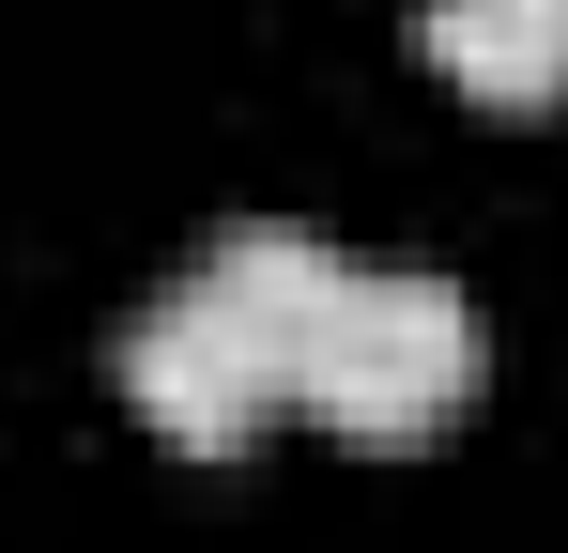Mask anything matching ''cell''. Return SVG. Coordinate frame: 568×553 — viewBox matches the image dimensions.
<instances>
[{
  "mask_svg": "<svg viewBox=\"0 0 568 553\" xmlns=\"http://www.w3.org/2000/svg\"><path fill=\"white\" fill-rule=\"evenodd\" d=\"M323 276H338L323 231L231 215V231L123 323V400H139L170 446L231 461L262 415H292V354H307V323H323Z\"/></svg>",
  "mask_w": 568,
  "mask_h": 553,
  "instance_id": "obj_1",
  "label": "cell"
},
{
  "mask_svg": "<svg viewBox=\"0 0 568 553\" xmlns=\"http://www.w3.org/2000/svg\"><path fill=\"white\" fill-rule=\"evenodd\" d=\"M476 369H491V323H476L462 276L338 262L307 354H292V415H323V431H354V446H415V431H446L476 400Z\"/></svg>",
  "mask_w": 568,
  "mask_h": 553,
  "instance_id": "obj_2",
  "label": "cell"
},
{
  "mask_svg": "<svg viewBox=\"0 0 568 553\" xmlns=\"http://www.w3.org/2000/svg\"><path fill=\"white\" fill-rule=\"evenodd\" d=\"M415 47H430V78L491 92V108H554L568 92V0H430Z\"/></svg>",
  "mask_w": 568,
  "mask_h": 553,
  "instance_id": "obj_3",
  "label": "cell"
}]
</instances>
